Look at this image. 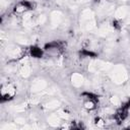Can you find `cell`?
<instances>
[{"instance_id": "6da1fadb", "label": "cell", "mask_w": 130, "mask_h": 130, "mask_svg": "<svg viewBox=\"0 0 130 130\" xmlns=\"http://www.w3.org/2000/svg\"><path fill=\"white\" fill-rule=\"evenodd\" d=\"M81 24L82 27L85 29H91L94 26V19L93 14L90 10H84L81 15Z\"/></svg>"}, {"instance_id": "7a4b0ae2", "label": "cell", "mask_w": 130, "mask_h": 130, "mask_svg": "<svg viewBox=\"0 0 130 130\" xmlns=\"http://www.w3.org/2000/svg\"><path fill=\"white\" fill-rule=\"evenodd\" d=\"M112 79L117 83L124 82L127 79V72H126L125 68L121 65L116 66L112 72Z\"/></svg>"}, {"instance_id": "3957f363", "label": "cell", "mask_w": 130, "mask_h": 130, "mask_svg": "<svg viewBox=\"0 0 130 130\" xmlns=\"http://www.w3.org/2000/svg\"><path fill=\"white\" fill-rule=\"evenodd\" d=\"M110 67V64L102 62V61H95L89 65V70L91 71H101V70H107Z\"/></svg>"}, {"instance_id": "277c9868", "label": "cell", "mask_w": 130, "mask_h": 130, "mask_svg": "<svg viewBox=\"0 0 130 130\" xmlns=\"http://www.w3.org/2000/svg\"><path fill=\"white\" fill-rule=\"evenodd\" d=\"M62 19V14L59 12V11H54L52 14H51V23L53 26H56L60 23Z\"/></svg>"}, {"instance_id": "5b68a950", "label": "cell", "mask_w": 130, "mask_h": 130, "mask_svg": "<svg viewBox=\"0 0 130 130\" xmlns=\"http://www.w3.org/2000/svg\"><path fill=\"white\" fill-rule=\"evenodd\" d=\"M46 86H47L46 81H44V80H37V81L34 82L32 86H31V90L32 91H40V90H43Z\"/></svg>"}, {"instance_id": "8992f818", "label": "cell", "mask_w": 130, "mask_h": 130, "mask_svg": "<svg viewBox=\"0 0 130 130\" xmlns=\"http://www.w3.org/2000/svg\"><path fill=\"white\" fill-rule=\"evenodd\" d=\"M71 81L74 86H80L83 83V77L79 73H74L71 77Z\"/></svg>"}, {"instance_id": "52a82bcc", "label": "cell", "mask_w": 130, "mask_h": 130, "mask_svg": "<svg viewBox=\"0 0 130 130\" xmlns=\"http://www.w3.org/2000/svg\"><path fill=\"white\" fill-rule=\"evenodd\" d=\"M59 121H60V116L59 115H56V114H52L49 118H48V122L52 125V126H56L59 124Z\"/></svg>"}, {"instance_id": "ba28073f", "label": "cell", "mask_w": 130, "mask_h": 130, "mask_svg": "<svg viewBox=\"0 0 130 130\" xmlns=\"http://www.w3.org/2000/svg\"><path fill=\"white\" fill-rule=\"evenodd\" d=\"M126 14H127V8H126V7H120V8H118L117 11H116V16H117L118 18H122V17H124Z\"/></svg>"}, {"instance_id": "9c48e42d", "label": "cell", "mask_w": 130, "mask_h": 130, "mask_svg": "<svg viewBox=\"0 0 130 130\" xmlns=\"http://www.w3.org/2000/svg\"><path fill=\"white\" fill-rule=\"evenodd\" d=\"M20 73H21V75L24 76V77L28 76L29 73H30V67H29L27 64H24V65L21 67V69H20Z\"/></svg>"}, {"instance_id": "30bf717a", "label": "cell", "mask_w": 130, "mask_h": 130, "mask_svg": "<svg viewBox=\"0 0 130 130\" xmlns=\"http://www.w3.org/2000/svg\"><path fill=\"white\" fill-rule=\"evenodd\" d=\"M59 105H60V103H59L58 101L54 100V101H50L49 103H47L45 107H46L47 109H55V108H57Z\"/></svg>"}, {"instance_id": "8fae6325", "label": "cell", "mask_w": 130, "mask_h": 130, "mask_svg": "<svg viewBox=\"0 0 130 130\" xmlns=\"http://www.w3.org/2000/svg\"><path fill=\"white\" fill-rule=\"evenodd\" d=\"M7 53L10 55V56H16L18 53H19V50L17 48H14V47H10V49L7 50Z\"/></svg>"}, {"instance_id": "7c38bea8", "label": "cell", "mask_w": 130, "mask_h": 130, "mask_svg": "<svg viewBox=\"0 0 130 130\" xmlns=\"http://www.w3.org/2000/svg\"><path fill=\"white\" fill-rule=\"evenodd\" d=\"M111 102H112L114 105H118V104H119V98H118V96H112Z\"/></svg>"}, {"instance_id": "4fadbf2b", "label": "cell", "mask_w": 130, "mask_h": 130, "mask_svg": "<svg viewBox=\"0 0 130 130\" xmlns=\"http://www.w3.org/2000/svg\"><path fill=\"white\" fill-rule=\"evenodd\" d=\"M85 108H86V109H92V108H93V104H92L91 102L85 103Z\"/></svg>"}, {"instance_id": "5bb4252c", "label": "cell", "mask_w": 130, "mask_h": 130, "mask_svg": "<svg viewBox=\"0 0 130 130\" xmlns=\"http://www.w3.org/2000/svg\"><path fill=\"white\" fill-rule=\"evenodd\" d=\"M15 122H16V123H19V124H23V123L25 122V120H24L23 118H16V119H15Z\"/></svg>"}]
</instances>
